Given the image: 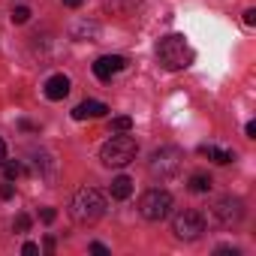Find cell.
I'll use <instances>...</instances> for the list:
<instances>
[{
	"label": "cell",
	"instance_id": "26",
	"mask_svg": "<svg viewBox=\"0 0 256 256\" xmlns=\"http://www.w3.org/2000/svg\"><path fill=\"white\" fill-rule=\"evenodd\" d=\"M4 160H6V145H4V139H0V166H4Z\"/></svg>",
	"mask_w": 256,
	"mask_h": 256
},
{
	"label": "cell",
	"instance_id": "10",
	"mask_svg": "<svg viewBox=\"0 0 256 256\" xmlns=\"http://www.w3.org/2000/svg\"><path fill=\"white\" fill-rule=\"evenodd\" d=\"M66 94H70V78H66L64 72H58V76H52V78L46 82V96H48V100L58 102V100H64Z\"/></svg>",
	"mask_w": 256,
	"mask_h": 256
},
{
	"label": "cell",
	"instance_id": "11",
	"mask_svg": "<svg viewBox=\"0 0 256 256\" xmlns=\"http://www.w3.org/2000/svg\"><path fill=\"white\" fill-rule=\"evenodd\" d=\"M130 196H133V181L126 178V175H118V178L112 181V199L124 202V199H130Z\"/></svg>",
	"mask_w": 256,
	"mask_h": 256
},
{
	"label": "cell",
	"instance_id": "3",
	"mask_svg": "<svg viewBox=\"0 0 256 256\" xmlns=\"http://www.w3.org/2000/svg\"><path fill=\"white\" fill-rule=\"evenodd\" d=\"M157 58H160V64H163L166 70H172V72H178V70H184V66L193 64V52H190V46H187V40H184L181 34L163 36L160 46H157Z\"/></svg>",
	"mask_w": 256,
	"mask_h": 256
},
{
	"label": "cell",
	"instance_id": "22",
	"mask_svg": "<svg viewBox=\"0 0 256 256\" xmlns=\"http://www.w3.org/2000/svg\"><path fill=\"white\" fill-rule=\"evenodd\" d=\"M244 24H247V28L256 24V10H247V12H244Z\"/></svg>",
	"mask_w": 256,
	"mask_h": 256
},
{
	"label": "cell",
	"instance_id": "13",
	"mask_svg": "<svg viewBox=\"0 0 256 256\" xmlns=\"http://www.w3.org/2000/svg\"><path fill=\"white\" fill-rule=\"evenodd\" d=\"M187 187H190V193H208L211 190V175L208 172H193Z\"/></svg>",
	"mask_w": 256,
	"mask_h": 256
},
{
	"label": "cell",
	"instance_id": "24",
	"mask_svg": "<svg viewBox=\"0 0 256 256\" xmlns=\"http://www.w3.org/2000/svg\"><path fill=\"white\" fill-rule=\"evenodd\" d=\"M244 133H247V139H256V124H253V120L244 126Z\"/></svg>",
	"mask_w": 256,
	"mask_h": 256
},
{
	"label": "cell",
	"instance_id": "25",
	"mask_svg": "<svg viewBox=\"0 0 256 256\" xmlns=\"http://www.w3.org/2000/svg\"><path fill=\"white\" fill-rule=\"evenodd\" d=\"M64 4H66V6H70V10H78V6H82V4H84V0H64Z\"/></svg>",
	"mask_w": 256,
	"mask_h": 256
},
{
	"label": "cell",
	"instance_id": "15",
	"mask_svg": "<svg viewBox=\"0 0 256 256\" xmlns=\"http://www.w3.org/2000/svg\"><path fill=\"white\" fill-rule=\"evenodd\" d=\"M10 18H12V24H28V22H30V10H28V6H16Z\"/></svg>",
	"mask_w": 256,
	"mask_h": 256
},
{
	"label": "cell",
	"instance_id": "5",
	"mask_svg": "<svg viewBox=\"0 0 256 256\" xmlns=\"http://www.w3.org/2000/svg\"><path fill=\"white\" fill-rule=\"evenodd\" d=\"M139 211L145 220H166L172 214V193L169 190H148L139 199Z\"/></svg>",
	"mask_w": 256,
	"mask_h": 256
},
{
	"label": "cell",
	"instance_id": "6",
	"mask_svg": "<svg viewBox=\"0 0 256 256\" xmlns=\"http://www.w3.org/2000/svg\"><path fill=\"white\" fill-rule=\"evenodd\" d=\"M172 232H175V238H181V241H196V238L205 232V217H202L199 211H193V208H184V211L175 214Z\"/></svg>",
	"mask_w": 256,
	"mask_h": 256
},
{
	"label": "cell",
	"instance_id": "8",
	"mask_svg": "<svg viewBox=\"0 0 256 256\" xmlns=\"http://www.w3.org/2000/svg\"><path fill=\"white\" fill-rule=\"evenodd\" d=\"M124 66H126V60H124L120 54H102V58H96V64H94V76H96L100 82H112V76L120 72Z\"/></svg>",
	"mask_w": 256,
	"mask_h": 256
},
{
	"label": "cell",
	"instance_id": "17",
	"mask_svg": "<svg viewBox=\"0 0 256 256\" xmlns=\"http://www.w3.org/2000/svg\"><path fill=\"white\" fill-rule=\"evenodd\" d=\"M12 229H16L18 235H24V232L30 229V217H28V214H18V217H16V223H12Z\"/></svg>",
	"mask_w": 256,
	"mask_h": 256
},
{
	"label": "cell",
	"instance_id": "9",
	"mask_svg": "<svg viewBox=\"0 0 256 256\" xmlns=\"http://www.w3.org/2000/svg\"><path fill=\"white\" fill-rule=\"evenodd\" d=\"M106 112H108V106H106V102L84 100V102H78V106L72 108V118H76V120H88V118H102Z\"/></svg>",
	"mask_w": 256,
	"mask_h": 256
},
{
	"label": "cell",
	"instance_id": "7",
	"mask_svg": "<svg viewBox=\"0 0 256 256\" xmlns=\"http://www.w3.org/2000/svg\"><path fill=\"white\" fill-rule=\"evenodd\" d=\"M214 217H217V223H223V226H232V223H238V220L244 217L241 199H232V196H223V199H217V205H214Z\"/></svg>",
	"mask_w": 256,
	"mask_h": 256
},
{
	"label": "cell",
	"instance_id": "21",
	"mask_svg": "<svg viewBox=\"0 0 256 256\" xmlns=\"http://www.w3.org/2000/svg\"><path fill=\"white\" fill-rule=\"evenodd\" d=\"M22 253H24V256H36V253H40V247H36L34 241H28V244L22 247Z\"/></svg>",
	"mask_w": 256,
	"mask_h": 256
},
{
	"label": "cell",
	"instance_id": "16",
	"mask_svg": "<svg viewBox=\"0 0 256 256\" xmlns=\"http://www.w3.org/2000/svg\"><path fill=\"white\" fill-rule=\"evenodd\" d=\"M4 172H6V178H10V181H16L24 169H22V163H6V160H4Z\"/></svg>",
	"mask_w": 256,
	"mask_h": 256
},
{
	"label": "cell",
	"instance_id": "4",
	"mask_svg": "<svg viewBox=\"0 0 256 256\" xmlns=\"http://www.w3.org/2000/svg\"><path fill=\"white\" fill-rule=\"evenodd\" d=\"M181 166H184V151L175 148V145H166V148L154 151L151 160H148V169H151L154 178H175L181 172Z\"/></svg>",
	"mask_w": 256,
	"mask_h": 256
},
{
	"label": "cell",
	"instance_id": "20",
	"mask_svg": "<svg viewBox=\"0 0 256 256\" xmlns=\"http://www.w3.org/2000/svg\"><path fill=\"white\" fill-rule=\"evenodd\" d=\"M88 250H90V253H96V256H108V247H106V244H100V241H94Z\"/></svg>",
	"mask_w": 256,
	"mask_h": 256
},
{
	"label": "cell",
	"instance_id": "12",
	"mask_svg": "<svg viewBox=\"0 0 256 256\" xmlns=\"http://www.w3.org/2000/svg\"><path fill=\"white\" fill-rule=\"evenodd\" d=\"M199 151H202L208 160H214L217 166H226V163H232V160H235V154H232V151H220V148H214V145H202Z\"/></svg>",
	"mask_w": 256,
	"mask_h": 256
},
{
	"label": "cell",
	"instance_id": "18",
	"mask_svg": "<svg viewBox=\"0 0 256 256\" xmlns=\"http://www.w3.org/2000/svg\"><path fill=\"white\" fill-rule=\"evenodd\" d=\"M96 34H100L96 24H82V28H76V36H96Z\"/></svg>",
	"mask_w": 256,
	"mask_h": 256
},
{
	"label": "cell",
	"instance_id": "23",
	"mask_svg": "<svg viewBox=\"0 0 256 256\" xmlns=\"http://www.w3.org/2000/svg\"><path fill=\"white\" fill-rule=\"evenodd\" d=\"M12 184H4V187H0V199H12Z\"/></svg>",
	"mask_w": 256,
	"mask_h": 256
},
{
	"label": "cell",
	"instance_id": "2",
	"mask_svg": "<svg viewBox=\"0 0 256 256\" xmlns=\"http://www.w3.org/2000/svg\"><path fill=\"white\" fill-rule=\"evenodd\" d=\"M136 154H139V142H136L133 136H126V133L112 136V139L100 148V160H102V166H108V169H124V166H130V163L136 160Z\"/></svg>",
	"mask_w": 256,
	"mask_h": 256
},
{
	"label": "cell",
	"instance_id": "14",
	"mask_svg": "<svg viewBox=\"0 0 256 256\" xmlns=\"http://www.w3.org/2000/svg\"><path fill=\"white\" fill-rule=\"evenodd\" d=\"M108 130H112V133H130V130H133V118H126V114H118V118H112Z\"/></svg>",
	"mask_w": 256,
	"mask_h": 256
},
{
	"label": "cell",
	"instance_id": "1",
	"mask_svg": "<svg viewBox=\"0 0 256 256\" xmlns=\"http://www.w3.org/2000/svg\"><path fill=\"white\" fill-rule=\"evenodd\" d=\"M70 214H72L76 223L94 226V223L102 220V214H106V196H102L96 187H82V190L72 196V202H70Z\"/></svg>",
	"mask_w": 256,
	"mask_h": 256
},
{
	"label": "cell",
	"instance_id": "19",
	"mask_svg": "<svg viewBox=\"0 0 256 256\" xmlns=\"http://www.w3.org/2000/svg\"><path fill=\"white\" fill-rule=\"evenodd\" d=\"M40 217H42V223H54L58 211H54V208H42V211H40Z\"/></svg>",
	"mask_w": 256,
	"mask_h": 256
}]
</instances>
